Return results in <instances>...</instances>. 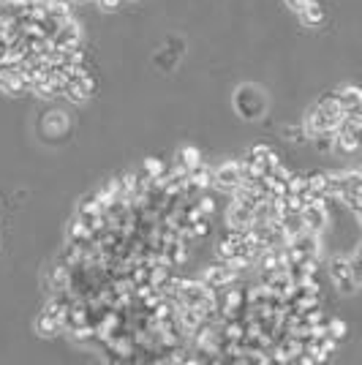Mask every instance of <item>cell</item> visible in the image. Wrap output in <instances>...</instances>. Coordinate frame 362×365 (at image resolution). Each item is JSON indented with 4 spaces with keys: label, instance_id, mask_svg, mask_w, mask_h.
I'll return each instance as SVG.
<instances>
[{
    "label": "cell",
    "instance_id": "cell-7",
    "mask_svg": "<svg viewBox=\"0 0 362 365\" xmlns=\"http://www.w3.org/2000/svg\"><path fill=\"white\" fill-rule=\"evenodd\" d=\"M302 221H305V226H308L310 232H324L329 224V213H327L324 199H319V202H313V205H305V208H302Z\"/></svg>",
    "mask_w": 362,
    "mask_h": 365
},
{
    "label": "cell",
    "instance_id": "cell-12",
    "mask_svg": "<svg viewBox=\"0 0 362 365\" xmlns=\"http://www.w3.org/2000/svg\"><path fill=\"white\" fill-rule=\"evenodd\" d=\"M213 183H215L213 172L207 169L205 164H199L196 169H191L188 172V186H186V191H205V189H210Z\"/></svg>",
    "mask_w": 362,
    "mask_h": 365
},
{
    "label": "cell",
    "instance_id": "cell-32",
    "mask_svg": "<svg viewBox=\"0 0 362 365\" xmlns=\"http://www.w3.org/2000/svg\"><path fill=\"white\" fill-rule=\"evenodd\" d=\"M199 210H202L205 215H213V213H215V202H213L210 196H202V199H199Z\"/></svg>",
    "mask_w": 362,
    "mask_h": 365
},
{
    "label": "cell",
    "instance_id": "cell-5",
    "mask_svg": "<svg viewBox=\"0 0 362 365\" xmlns=\"http://www.w3.org/2000/svg\"><path fill=\"white\" fill-rule=\"evenodd\" d=\"M202 281L213 289H224V286H232L237 281V270H232L229 264H210L205 273H202Z\"/></svg>",
    "mask_w": 362,
    "mask_h": 365
},
{
    "label": "cell",
    "instance_id": "cell-14",
    "mask_svg": "<svg viewBox=\"0 0 362 365\" xmlns=\"http://www.w3.org/2000/svg\"><path fill=\"white\" fill-rule=\"evenodd\" d=\"M66 128H69V118H66V112H50V115H47V120H44V131H47L50 137H63V134H66Z\"/></svg>",
    "mask_w": 362,
    "mask_h": 365
},
{
    "label": "cell",
    "instance_id": "cell-17",
    "mask_svg": "<svg viewBox=\"0 0 362 365\" xmlns=\"http://www.w3.org/2000/svg\"><path fill=\"white\" fill-rule=\"evenodd\" d=\"M308 189L316 191L322 199H327L329 193V172H310L308 174Z\"/></svg>",
    "mask_w": 362,
    "mask_h": 365
},
{
    "label": "cell",
    "instance_id": "cell-34",
    "mask_svg": "<svg viewBox=\"0 0 362 365\" xmlns=\"http://www.w3.org/2000/svg\"><path fill=\"white\" fill-rule=\"evenodd\" d=\"M96 3H98V6H101L103 11H115V9H118V6H120L123 0H96Z\"/></svg>",
    "mask_w": 362,
    "mask_h": 365
},
{
    "label": "cell",
    "instance_id": "cell-2",
    "mask_svg": "<svg viewBox=\"0 0 362 365\" xmlns=\"http://www.w3.org/2000/svg\"><path fill=\"white\" fill-rule=\"evenodd\" d=\"M329 279L335 281V286L346 292V295H351L360 283L354 279V270H351V262L344 259V257H335V259L329 262Z\"/></svg>",
    "mask_w": 362,
    "mask_h": 365
},
{
    "label": "cell",
    "instance_id": "cell-22",
    "mask_svg": "<svg viewBox=\"0 0 362 365\" xmlns=\"http://www.w3.org/2000/svg\"><path fill=\"white\" fill-rule=\"evenodd\" d=\"M338 128H349V131H354V134H360L362 137V109H357V112H346L344 123H341Z\"/></svg>",
    "mask_w": 362,
    "mask_h": 365
},
{
    "label": "cell",
    "instance_id": "cell-30",
    "mask_svg": "<svg viewBox=\"0 0 362 365\" xmlns=\"http://www.w3.org/2000/svg\"><path fill=\"white\" fill-rule=\"evenodd\" d=\"M351 270H354V279H357V283H362V243L360 248L354 251V257H351Z\"/></svg>",
    "mask_w": 362,
    "mask_h": 365
},
{
    "label": "cell",
    "instance_id": "cell-31",
    "mask_svg": "<svg viewBox=\"0 0 362 365\" xmlns=\"http://www.w3.org/2000/svg\"><path fill=\"white\" fill-rule=\"evenodd\" d=\"M193 235H196V237H207V235H210V224H207V215H205V218H199V221L193 224Z\"/></svg>",
    "mask_w": 362,
    "mask_h": 365
},
{
    "label": "cell",
    "instance_id": "cell-9",
    "mask_svg": "<svg viewBox=\"0 0 362 365\" xmlns=\"http://www.w3.org/2000/svg\"><path fill=\"white\" fill-rule=\"evenodd\" d=\"M47 281H50V286L55 292H69L71 286H74V283H71V267L66 262H57L55 267H50Z\"/></svg>",
    "mask_w": 362,
    "mask_h": 365
},
{
    "label": "cell",
    "instance_id": "cell-25",
    "mask_svg": "<svg viewBox=\"0 0 362 365\" xmlns=\"http://www.w3.org/2000/svg\"><path fill=\"white\" fill-rule=\"evenodd\" d=\"M327 327H329V335H332L335 341H344V338H346V332H349V327H346V322H344V319H329V322H327Z\"/></svg>",
    "mask_w": 362,
    "mask_h": 365
},
{
    "label": "cell",
    "instance_id": "cell-4",
    "mask_svg": "<svg viewBox=\"0 0 362 365\" xmlns=\"http://www.w3.org/2000/svg\"><path fill=\"white\" fill-rule=\"evenodd\" d=\"M344 123V118H338V115H329L324 112L322 106H313L308 115V123H305V131H308V137L313 134H322V131H338V125Z\"/></svg>",
    "mask_w": 362,
    "mask_h": 365
},
{
    "label": "cell",
    "instance_id": "cell-10",
    "mask_svg": "<svg viewBox=\"0 0 362 365\" xmlns=\"http://www.w3.org/2000/svg\"><path fill=\"white\" fill-rule=\"evenodd\" d=\"M360 147H362L360 134H354V131H349V128H338V131H335V150L351 156V153H357Z\"/></svg>",
    "mask_w": 362,
    "mask_h": 365
},
{
    "label": "cell",
    "instance_id": "cell-16",
    "mask_svg": "<svg viewBox=\"0 0 362 365\" xmlns=\"http://www.w3.org/2000/svg\"><path fill=\"white\" fill-rule=\"evenodd\" d=\"M300 14H302V22H305V25L316 28V25H322V22H324V6H322V3H316V0H310Z\"/></svg>",
    "mask_w": 362,
    "mask_h": 365
},
{
    "label": "cell",
    "instance_id": "cell-20",
    "mask_svg": "<svg viewBox=\"0 0 362 365\" xmlns=\"http://www.w3.org/2000/svg\"><path fill=\"white\" fill-rule=\"evenodd\" d=\"M313 147L319 153H332L335 150V131H322V134H313Z\"/></svg>",
    "mask_w": 362,
    "mask_h": 365
},
{
    "label": "cell",
    "instance_id": "cell-3",
    "mask_svg": "<svg viewBox=\"0 0 362 365\" xmlns=\"http://www.w3.org/2000/svg\"><path fill=\"white\" fill-rule=\"evenodd\" d=\"M215 186L221 189V191H237L242 186V164L240 161H226V164H221L218 169H215Z\"/></svg>",
    "mask_w": 362,
    "mask_h": 365
},
{
    "label": "cell",
    "instance_id": "cell-13",
    "mask_svg": "<svg viewBox=\"0 0 362 365\" xmlns=\"http://www.w3.org/2000/svg\"><path fill=\"white\" fill-rule=\"evenodd\" d=\"M335 93H338V99H341V104H344L346 112H357V109H362V87L344 85V87H338Z\"/></svg>",
    "mask_w": 362,
    "mask_h": 365
},
{
    "label": "cell",
    "instance_id": "cell-21",
    "mask_svg": "<svg viewBox=\"0 0 362 365\" xmlns=\"http://www.w3.org/2000/svg\"><path fill=\"white\" fill-rule=\"evenodd\" d=\"M50 19H55V22H69L71 19V3H52L50 0Z\"/></svg>",
    "mask_w": 362,
    "mask_h": 365
},
{
    "label": "cell",
    "instance_id": "cell-24",
    "mask_svg": "<svg viewBox=\"0 0 362 365\" xmlns=\"http://www.w3.org/2000/svg\"><path fill=\"white\" fill-rule=\"evenodd\" d=\"M71 335H74V341H77V344H90V341L98 335V330H96V327H90V325H82V327L71 330Z\"/></svg>",
    "mask_w": 362,
    "mask_h": 365
},
{
    "label": "cell",
    "instance_id": "cell-19",
    "mask_svg": "<svg viewBox=\"0 0 362 365\" xmlns=\"http://www.w3.org/2000/svg\"><path fill=\"white\" fill-rule=\"evenodd\" d=\"M177 164H180V167H186V169L191 172V169H196V167L202 164V153H199L196 147L186 145V147H183V150L177 153Z\"/></svg>",
    "mask_w": 362,
    "mask_h": 365
},
{
    "label": "cell",
    "instance_id": "cell-29",
    "mask_svg": "<svg viewBox=\"0 0 362 365\" xmlns=\"http://www.w3.org/2000/svg\"><path fill=\"white\" fill-rule=\"evenodd\" d=\"M226 264H229L232 270H237V273H240V270H245V267H251V264H254V259H248L245 254H237V257L226 259Z\"/></svg>",
    "mask_w": 362,
    "mask_h": 365
},
{
    "label": "cell",
    "instance_id": "cell-27",
    "mask_svg": "<svg viewBox=\"0 0 362 365\" xmlns=\"http://www.w3.org/2000/svg\"><path fill=\"white\" fill-rule=\"evenodd\" d=\"M283 134H286V140L297 142V145H300V142L308 140V131H305L302 125H286V128H283Z\"/></svg>",
    "mask_w": 362,
    "mask_h": 365
},
{
    "label": "cell",
    "instance_id": "cell-28",
    "mask_svg": "<svg viewBox=\"0 0 362 365\" xmlns=\"http://www.w3.org/2000/svg\"><path fill=\"white\" fill-rule=\"evenodd\" d=\"M145 172L150 174V177H158V174H164V172H169L158 158H145Z\"/></svg>",
    "mask_w": 362,
    "mask_h": 365
},
{
    "label": "cell",
    "instance_id": "cell-18",
    "mask_svg": "<svg viewBox=\"0 0 362 365\" xmlns=\"http://www.w3.org/2000/svg\"><path fill=\"white\" fill-rule=\"evenodd\" d=\"M35 332H38V335H44V338H52V335H57V332H60V322H57V319H52L50 313H41V316L35 319Z\"/></svg>",
    "mask_w": 362,
    "mask_h": 365
},
{
    "label": "cell",
    "instance_id": "cell-8",
    "mask_svg": "<svg viewBox=\"0 0 362 365\" xmlns=\"http://www.w3.org/2000/svg\"><path fill=\"white\" fill-rule=\"evenodd\" d=\"M289 245H294L302 257H319V251H322V245H319V232H310V229L300 232Z\"/></svg>",
    "mask_w": 362,
    "mask_h": 365
},
{
    "label": "cell",
    "instance_id": "cell-36",
    "mask_svg": "<svg viewBox=\"0 0 362 365\" xmlns=\"http://www.w3.org/2000/svg\"><path fill=\"white\" fill-rule=\"evenodd\" d=\"M52 3H74V0H52Z\"/></svg>",
    "mask_w": 362,
    "mask_h": 365
},
{
    "label": "cell",
    "instance_id": "cell-26",
    "mask_svg": "<svg viewBox=\"0 0 362 365\" xmlns=\"http://www.w3.org/2000/svg\"><path fill=\"white\" fill-rule=\"evenodd\" d=\"M308 189V174H294L289 177V193H302Z\"/></svg>",
    "mask_w": 362,
    "mask_h": 365
},
{
    "label": "cell",
    "instance_id": "cell-1",
    "mask_svg": "<svg viewBox=\"0 0 362 365\" xmlns=\"http://www.w3.org/2000/svg\"><path fill=\"white\" fill-rule=\"evenodd\" d=\"M234 109L240 112L242 120H256L267 112V99L259 87L242 85L234 90Z\"/></svg>",
    "mask_w": 362,
    "mask_h": 365
},
{
    "label": "cell",
    "instance_id": "cell-11",
    "mask_svg": "<svg viewBox=\"0 0 362 365\" xmlns=\"http://www.w3.org/2000/svg\"><path fill=\"white\" fill-rule=\"evenodd\" d=\"M229 226H232V229H240V232L251 229V226H254V210L240 205V202H234V205L229 208Z\"/></svg>",
    "mask_w": 362,
    "mask_h": 365
},
{
    "label": "cell",
    "instance_id": "cell-15",
    "mask_svg": "<svg viewBox=\"0 0 362 365\" xmlns=\"http://www.w3.org/2000/svg\"><path fill=\"white\" fill-rule=\"evenodd\" d=\"M281 226H283V232H286L289 243H292L300 232H305V229H308L305 221H302V213H286V215L281 218Z\"/></svg>",
    "mask_w": 362,
    "mask_h": 365
},
{
    "label": "cell",
    "instance_id": "cell-33",
    "mask_svg": "<svg viewBox=\"0 0 362 365\" xmlns=\"http://www.w3.org/2000/svg\"><path fill=\"white\" fill-rule=\"evenodd\" d=\"M248 153H254V156H259V158H267L273 153V147H267V145H254Z\"/></svg>",
    "mask_w": 362,
    "mask_h": 365
},
{
    "label": "cell",
    "instance_id": "cell-23",
    "mask_svg": "<svg viewBox=\"0 0 362 365\" xmlns=\"http://www.w3.org/2000/svg\"><path fill=\"white\" fill-rule=\"evenodd\" d=\"M74 85L79 87V93H82L85 99H93V96H96V90H98V82H96V77H90V74H87V77H82L79 82H74Z\"/></svg>",
    "mask_w": 362,
    "mask_h": 365
},
{
    "label": "cell",
    "instance_id": "cell-6",
    "mask_svg": "<svg viewBox=\"0 0 362 365\" xmlns=\"http://www.w3.org/2000/svg\"><path fill=\"white\" fill-rule=\"evenodd\" d=\"M52 41H55V50H71V47H79V41H82V28H79V22L71 17L69 22H63L60 25V30L52 35Z\"/></svg>",
    "mask_w": 362,
    "mask_h": 365
},
{
    "label": "cell",
    "instance_id": "cell-35",
    "mask_svg": "<svg viewBox=\"0 0 362 365\" xmlns=\"http://www.w3.org/2000/svg\"><path fill=\"white\" fill-rule=\"evenodd\" d=\"M308 3H310V0H286V6H292L294 11H302Z\"/></svg>",
    "mask_w": 362,
    "mask_h": 365
},
{
    "label": "cell",
    "instance_id": "cell-37",
    "mask_svg": "<svg viewBox=\"0 0 362 365\" xmlns=\"http://www.w3.org/2000/svg\"><path fill=\"white\" fill-rule=\"evenodd\" d=\"M357 218H360V224H362V210H360V213H357Z\"/></svg>",
    "mask_w": 362,
    "mask_h": 365
}]
</instances>
